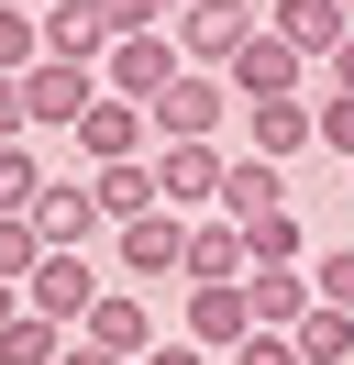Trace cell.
I'll list each match as a JSON object with an SVG mask.
<instances>
[{"mask_svg": "<svg viewBox=\"0 0 354 365\" xmlns=\"http://www.w3.org/2000/svg\"><path fill=\"white\" fill-rule=\"evenodd\" d=\"M144 122H155V144H221V122H243V100L221 67H188L166 100H144Z\"/></svg>", "mask_w": 354, "mask_h": 365, "instance_id": "1", "label": "cell"}, {"mask_svg": "<svg viewBox=\"0 0 354 365\" xmlns=\"http://www.w3.org/2000/svg\"><path fill=\"white\" fill-rule=\"evenodd\" d=\"M266 34V0H177V56L188 67H233Z\"/></svg>", "mask_w": 354, "mask_h": 365, "instance_id": "2", "label": "cell"}, {"mask_svg": "<svg viewBox=\"0 0 354 365\" xmlns=\"http://www.w3.org/2000/svg\"><path fill=\"white\" fill-rule=\"evenodd\" d=\"M88 100H100V67H78V56H44V67H22V133H78Z\"/></svg>", "mask_w": 354, "mask_h": 365, "instance_id": "3", "label": "cell"}, {"mask_svg": "<svg viewBox=\"0 0 354 365\" xmlns=\"http://www.w3.org/2000/svg\"><path fill=\"white\" fill-rule=\"evenodd\" d=\"M177 78H188V56H177V34H122V45L100 56V89H111V100H166Z\"/></svg>", "mask_w": 354, "mask_h": 365, "instance_id": "4", "label": "cell"}, {"mask_svg": "<svg viewBox=\"0 0 354 365\" xmlns=\"http://www.w3.org/2000/svg\"><path fill=\"white\" fill-rule=\"evenodd\" d=\"M22 310H44L56 332H78V321L100 310V266H88V255H44V266L22 277Z\"/></svg>", "mask_w": 354, "mask_h": 365, "instance_id": "5", "label": "cell"}, {"mask_svg": "<svg viewBox=\"0 0 354 365\" xmlns=\"http://www.w3.org/2000/svg\"><path fill=\"white\" fill-rule=\"evenodd\" d=\"M221 178H233V155L221 144H155V188H166V210H221Z\"/></svg>", "mask_w": 354, "mask_h": 365, "instance_id": "6", "label": "cell"}, {"mask_svg": "<svg viewBox=\"0 0 354 365\" xmlns=\"http://www.w3.org/2000/svg\"><path fill=\"white\" fill-rule=\"evenodd\" d=\"M221 78H233V100H299V89H310V56L288 45L277 23H266V34H255V45H243Z\"/></svg>", "mask_w": 354, "mask_h": 365, "instance_id": "7", "label": "cell"}, {"mask_svg": "<svg viewBox=\"0 0 354 365\" xmlns=\"http://www.w3.org/2000/svg\"><path fill=\"white\" fill-rule=\"evenodd\" d=\"M310 144H321V100H243V155L288 166V155H310Z\"/></svg>", "mask_w": 354, "mask_h": 365, "instance_id": "8", "label": "cell"}, {"mask_svg": "<svg viewBox=\"0 0 354 365\" xmlns=\"http://www.w3.org/2000/svg\"><path fill=\"white\" fill-rule=\"evenodd\" d=\"M122 277H188V210H144V222L111 232Z\"/></svg>", "mask_w": 354, "mask_h": 365, "instance_id": "9", "label": "cell"}, {"mask_svg": "<svg viewBox=\"0 0 354 365\" xmlns=\"http://www.w3.org/2000/svg\"><path fill=\"white\" fill-rule=\"evenodd\" d=\"M78 155L88 166H122V155H155V122H144V100H88V122H78Z\"/></svg>", "mask_w": 354, "mask_h": 365, "instance_id": "10", "label": "cell"}, {"mask_svg": "<svg viewBox=\"0 0 354 365\" xmlns=\"http://www.w3.org/2000/svg\"><path fill=\"white\" fill-rule=\"evenodd\" d=\"M88 200H100V222H144V210H166V188H155V155H122V166H88Z\"/></svg>", "mask_w": 354, "mask_h": 365, "instance_id": "11", "label": "cell"}, {"mask_svg": "<svg viewBox=\"0 0 354 365\" xmlns=\"http://www.w3.org/2000/svg\"><path fill=\"white\" fill-rule=\"evenodd\" d=\"M243 332H255V299H243V277H221V288H188V343H199V354H233Z\"/></svg>", "mask_w": 354, "mask_h": 365, "instance_id": "12", "label": "cell"}, {"mask_svg": "<svg viewBox=\"0 0 354 365\" xmlns=\"http://www.w3.org/2000/svg\"><path fill=\"white\" fill-rule=\"evenodd\" d=\"M243 299H255V332H299V321L321 310L310 266H255V277H243Z\"/></svg>", "mask_w": 354, "mask_h": 365, "instance_id": "13", "label": "cell"}, {"mask_svg": "<svg viewBox=\"0 0 354 365\" xmlns=\"http://www.w3.org/2000/svg\"><path fill=\"white\" fill-rule=\"evenodd\" d=\"M221 277H255V244H243V222L199 210L188 222V288H221Z\"/></svg>", "mask_w": 354, "mask_h": 365, "instance_id": "14", "label": "cell"}, {"mask_svg": "<svg viewBox=\"0 0 354 365\" xmlns=\"http://www.w3.org/2000/svg\"><path fill=\"white\" fill-rule=\"evenodd\" d=\"M78 332L100 343V354H122V365H144V354H155V310H144L133 288H100V310H88Z\"/></svg>", "mask_w": 354, "mask_h": 365, "instance_id": "15", "label": "cell"}, {"mask_svg": "<svg viewBox=\"0 0 354 365\" xmlns=\"http://www.w3.org/2000/svg\"><path fill=\"white\" fill-rule=\"evenodd\" d=\"M34 232H44V255H88V232H100V200H88V178H78V188H56V178H44Z\"/></svg>", "mask_w": 354, "mask_h": 365, "instance_id": "16", "label": "cell"}, {"mask_svg": "<svg viewBox=\"0 0 354 365\" xmlns=\"http://www.w3.org/2000/svg\"><path fill=\"white\" fill-rule=\"evenodd\" d=\"M266 23H277L288 45H299L310 67H321V56H332V45L354 34V11H343V0H266Z\"/></svg>", "mask_w": 354, "mask_h": 365, "instance_id": "17", "label": "cell"}, {"mask_svg": "<svg viewBox=\"0 0 354 365\" xmlns=\"http://www.w3.org/2000/svg\"><path fill=\"white\" fill-rule=\"evenodd\" d=\"M266 210H288V166L233 155V178H221V222H266Z\"/></svg>", "mask_w": 354, "mask_h": 365, "instance_id": "18", "label": "cell"}, {"mask_svg": "<svg viewBox=\"0 0 354 365\" xmlns=\"http://www.w3.org/2000/svg\"><path fill=\"white\" fill-rule=\"evenodd\" d=\"M44 56H78V67H100V56H111L100 0H56V11H44Z\"/></svg>", "mask_w": 354, "mask_h": 365, "instance_id": "19", "label": "cell"}, {"mask_svg": "<svg viewBox=\"0 0 354 365\" xmlns=\"http://www.w3.org/2000/svg\"><path fill=\"white\" fill-rule=\"evenodd\" d=\"M22 67H44V11L34 0H0V78H22Z\"/></svg>", "mask_w": 354, "mask_h": 365, "instance_id": "20", "label": "cell"}, {"mask_svg": "<svg viewBox=\"0 0 354 365\" xmlns=\"http://www.w3.org/2000/svg\"><path fill=\"white\" fill-rule=\"evenodd\" d=\"M56 354H66V332L44 310H11V321H0V365H56Z\"/></svg>", "mask_w": 354, "mask_h": 365, "instance_id": "21", "label": "cell"}, {"mask_svg": "<svg viewBox=\"0 0 354 365\" xmlns=\"http://www.w3.org/2000/svg\"><path fill=\"white\" fill-rule=\"evenodd\" d=\"M288 343H299V365H354V310H310Z\"/></svg>", "mask_w": 354, "mask_h": 365, "instance_id": "22", "label": "cell"}, {"mask_svg": "<svg viewBox=\"0 0 354 365\" xmlns=\"http://www.w3.org/2000/svg\"><path fill=\"white\" fill-rule=\"evenodd\" d=\"M243 244H255V266H310V232H299V210H266V222H243Z\"/></svg>", "mask_w": 354, "mask_h": 365, "instance_id": "23", "label": "cell"}, {"mask_svg": "<svg viewBox=\"0 0 354 365\" xmlns=\"http://www.w3.org/2000/svg\"><path fill=\"white\" fill-rule=\"evenodd\" d=\"M34 266H44V232H34V210H0V277L22 288Z\"/></svg>", "mask_w": 354, "mask_h": 365, "instance_id": "24", "label": "cell"}, {"mask_svg": "<svg viewBox=\"0 0 354 365\" xmlns=\"http://www.w3.org/2000/svg\"><path fill=\"white\" fill-rule=\"evenodd\" d=\"M44 200V155L34 144H0V210H34Z\"/></svg>", "mask_w": 354, "mask_h": 365, "instance_id": "25", "label": "cell"}, {"mask_svg": "<svg viewBox=\"0 0 354 365\" xmlns=\"http://www.w3.org/2000/svg\"><path fill=\"white\" fill-rule=\"evenodd\" d=\"M310 288H321V310H354V244L343 255H310Z\"/></svg>", "mask_w": 354, "mask_h": 365, "instance_id": "26", "label": "cell"}, {"mask_svg": "<svg viewBox=\"0 0 354 365\" xmlns=\"http://www.w3.org/2000/svg\"><path fill=\"white\" fill-rule=\"evenodd\" d=\"M321 155H343V166H354V89H332V100H321Z\"/></svg>", "mask_w": 354, "mask_h": 365, "instance_id": "27", "label": "cell"}, {"mask_svg": "<svg viewBox=\"0 0 354 365\" xmlns=\"http://www.w3.org/2000/svg\"><path fill=\"white\" fill-rule=\"evenodd\" d=\"M221 365H299V343H288V332H243Z\"/></svg>", "mask_w": 354, "mask_h": 365, "instance_id": "28", "label": "cell"}, {"mask_svg": "<svg viewBox=\"0 0 354 365\" xmlns=\"http://www.w3.org/2000/svg\"><path fill=\"white\" fill-rule=\"evenodd\" d=\"M144 365H221V354H199V343H188V332H177V343H155V354H144Z\"/></svg>", "mask_w": 354, "mask_h": 365, "instance_id": "29", "label": "cell"}, {"mask_svg": "<svg viewBox=\"0 0 354 365\" xmlns=\"http://www.w3.org/2000/svg\"><path fill=\"white\" fill-rule=\"evenodd\" d=\"M0 133L22 144V78H0Z\"/></svg>", "mask_w": 354, "mask_h": 365, "instance_id": "30", "label": "cell"}, {"mask_svg": "<svg viewBox=\"0 0 354 365\" xmlns=\"http://www.w3.org/2000/svg\"><path fill=\"white\" fill-rule=\"evenodd\" d=\"M321 78H332V89H354V34H343V45L321 56Z\"/></svg>", "mask_w": 354, "mask_h": 365, "instance_id": "31", "label": "cell"}, {"mask_svg": "<svg viewBox=\"0 0 354 365\" xmlns=\"http://www.w3.org/2000/svg\"><path fill=\"white\" fill-rule=\"evenodd\" d=\"M56 365H122V354H100L88 332H66V354H56Z\"/></svg>", "mask_w": 354, "mask_h": 365, "instance_id": "32", "label": "cell"}, {"mask_svg": "<svg viewBox=\"0 0 354 365\" xmlns=\"http://www.w3.org/2000/svg\"><path fill=\"white\" fill-rule=\"evenodd\" d=\"M11 310H22V288H11V277H0V321H11Z\"/></svg>", "mask_w": 354, "mask_h": 365, "instance_id": "33", "label": "cell"}, {"mask_svg": "<svg viewBox=\"0 0 354 365\" xmlns=\"http://www.w3.org/2000/svg\"><path fill=\"white\" fill-rule=\"evenodd\" d=\"M34 11H56V0H34Z\"/></svg>", "mask_w": 354, "mask_h": 365, "instance_id": "34", "label": "cell"}, {"mask_svg": "<svg viewBox=\"0 0 354 365\" xmlns=\"http://www.w3.org/2000/svg\"><path fill=\"white\" fill-rule=\"evenodd\" d=\"M343 11H354V0H343Z\"/></svg>", "mask_w": 354, "mask_h": 365, "instance_id": "35", "label": "cell"}, {"mask_svg": "<svg viewBox=\"0 0 354 365\" xmlns=\"http://www.w3.org/2000/svg\"><path fill=\"white\" fill-rule=\"evenodd\" d=\"M0 144H11V133H0Z\"/></svg>", "mask_w": 354, "mask_h": 365, "instance_id": "36", "label": "cell"}]
</instances>
